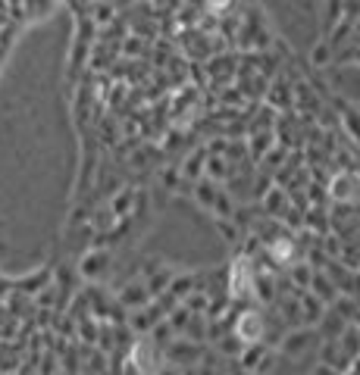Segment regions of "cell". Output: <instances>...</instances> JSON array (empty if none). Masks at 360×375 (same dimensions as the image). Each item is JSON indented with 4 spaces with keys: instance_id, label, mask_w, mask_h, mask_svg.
Here are the masks:
<instances>
[{
    "instance_id": "obj_3",
    "label": "cell",
    "mask_w": 360,
    "mask_h": 375,
    "mask_svg": "<svg viewBox=\"0 0 360 375\" xmlns=\"http://www.w3.org/2000/svg\"><path fill=\"white\" fill-rule=\"evenodd\" d=\"M332 194H335V197H342V200H351V197H357V191H354V182H351L348 176H344V178H335V182H332Z\"/></svg>"
},
{
    "instance_id": "obj_2",
    "label": "cell",
    "mask_w": 360,
    "mask_h": 375,
    "mask_svg": "<svg viewBox=\"0 0 360 375\" xmlns=\"http://www.w3.org/2000/svg\"><path fill=\"white\" fill-rule=\"evenodd\" d=\"M239 335L244 341H257V338L263 335V319L257 313H244L239 319Z\"/></svg>"
},
{
    "instance_id": "obj_4",
    "label": "cell",
    "mask_w": 360,
    "mask_h": 375,
    "mask_svg": "<svg viewBox=\"0 0 360 375\" xmlns=\"http://www.w3.org/2000/svg\"><path fill=\"white\" fill-rule=\"evenodd\" d=\"M272 254H276L279 259H288V257H292V247H288V244H276V247H272Z\"/></svg>"
},
{
    "instance_id": "obj_5",
    "label": "cell",
    "mask_w": 360,
    "mask_h": 375,
    "mask_svg": "<svg viewBox=\"0 0 360 375\" xmlns=\"http://www.w3.org/2000/svg\"><path fill=\"white\" fill-rule=\"evenodd\" d=\"M207 6L210 10H222V6H229V0H207Z\"/></svg>"
},
{
    "instance_id": "obj_1",
    "label": "cell",
    "mask_w": 360,
    "mask_h": 375,
    "mask_svg": "<svg viewBox=\"0 0 360 375\" xmlns=\"http://www.w3.org/2000/svg\"><path fill=\"white\" fill-rule=\"evenodd\" d=\"M232 294L235 297H241V294H251V288H254V272H251V263L248 259H235L232 266Z\"/></svg>"
}]
</instances>
